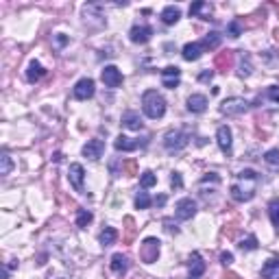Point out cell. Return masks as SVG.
<instances>
[{
    "label": "cell",
    "instance_id": "31",
    "mask_svg": "<svg viewBox=\"0 0 279 279\" xmlns=\"http://www.w3.org/2000/svg\"><path fill=\"white\" fill-rule=\"evenodd\" d=\"M227 35L229 37H240L242 35V22L240 20H231L227 24Z\"/></svg>",
    "mask_w": 279,
    "mask_h": 279
},
{
    "label": "cell",
    "instance_id": "23",
    "mask_svg": "<svg viewBox=\"0 0 279 279\" xmlns=\"http://www.w3.org/2000/svg\"><path fill=\"white\" fill-rule=\"evenodd\" d=\"M238 75H240L242 79L253 75V61H251V55H247V52L240 55V61H238Z\"/></svg>",
    "mask_w": 279,
    "mask_h": 279
},
{
    "label": "cell",
    "instance_id": "29",
    "mask_svg": "<svg viewBox=\"0 0 279 279\" xmlns=\"http://www.w3.org/2000/svg\"><path fill=\"white\" fill-rule=\"evenodd\" d=\"M92 218H94V216H92V212L90 210H79V214H77V227H88V225L92 223Z\"/></svg>",
    "mask_w": 279,
    "mask_h": 279
},
{
    "label": "cell",
    "instance_id": "6",
    "mask_svg": "<svg viewBox=\"0 0 279 279\" xmlns=\"http://www.w3.org/2000/svg\"><path fill=\"white\" fill-rule=\"evenodd\" d=\"M83 18H85V24H90V26H96V29L105 26V16L101 11V5H96V3L83 7Z\"/></svg>",
    "mask_w": 279,
    "mask_h": 279
},
{
    "label": "cell",
    "instance_id": "39",
    "mask_svg": "<svg viewBox=\"0 0 279 279\" xmlns=\"http://www.w3.org/2000/svg\"><path fill=\"white\" fill-rule=\"evenodd\" d=\"M221 262L225 264V266H229V264L234 262V255H231V253H223V255H221Z\"/></svg>",
    "mask_w": 279,
    "mask_h": 279
},
{
    "label": "cell",
    "instance_id": "13",
    "mask_svg": "<svg viewBox=\"0 0 279 279\" xmlns=\"http://www.w3.org/2000/svg\"><path fill=\"white\" fill-rule=\"evenodd\" d=\"M103 151H105V142L103 140H90L88 144L83 146V155L92 159V162H96V159L103 157Z\"/></svg>",
    "mask_w": 279,
    "mask_h": 279
},
{
    "label": "cell",
    "instance_id": "17",
    "mask_svg": "<svg viewBox=\"0 0 279 279\" xmlns=\"http://www.w3.org/2000/svg\"><path fill=\"white\" fill-rule=\"evenodd\" d=\"M205 109H207V96L192 94L188 98V111H192V114H203Z\"/></svg>",
    "mask_w": 279,
    "mask_h": 279
},
{
    "label": "cell",
    "instance_id": "3",
    "mask_svg": "<svg viewBox=\"0 0 279 279\" xmlns=\"http://www.w3.org/2000/svg\"><path fill=\"white\" fill-rule=\"evenodd\" d=\"M249 107H251V103L247 101V98L231 96V98H227V101L221 103V114H225V116H240Z\"/></svg>",
    "mask_w": 279,
    "mask_h": 279
},
{
    "label": "cell",
    "instance_id": "40",
    "mask_svg": "<svg viewBox=\"0 0 279 279\" xmlns=\"http://www.w3.org/2000/svg\"><path fill=\"white\" fill-rule=\"evenodd\" d=\"M268 96L273 98L275 103H279V88H268Z\"/></svg>",
    "mask_w": 279,
    "mask_h": 279
},
{
    "label": "cell",
    "instance_id": "19",
    "mask_svg": "<svg viewBox=\"0 0 279 279\" xmlns=\"http://www.w3.org/2000/svg\"><path fill=\"white\" fill-rule=\"evenodd\" d=\"M181 55H183L185 61H196V59L203 55V44H198V42L185 44L183 50H181Z\"/></svg>",
    "mask_w": 279,
    "mask_h": 279
},
{
    "label": "cell",
    "instance_id": "28",
    "mask_svg": "<svg viewBox=\"0 0 279 279\" xmlns=\"http://www.w3.org/2000/svg\"><path fill=\"white\" fill-rule=\"evenodd\" d=\"M11 168H13V162H11V155L7 151H3V155H0V175L3 177H7L11 172Z\"/></svg>",
    "mask_w": 279,
    "mask_h": 279
},
{
    "label": "cell",
    "instance_id": "33",
    "mask_svg": "<svg viewBox=\"0 0 279 279\" xmlns=\"http://www.w3.org/2000/svg\"><path fill=\"white\" fill-rule=\"evenodd\" d=\"M268 214H270V221H273V225L279 229V198L270 201V205H268Z\"/></svg>",
    "mask_w": 279,
    "mask_h": 279
},
{
    "label": "cell",
    "instance_id": "5",
    "mask_svg": "<svg viewBox=\"0 0 279 279\" xmlns=\"http://www.w3.org/2000/svg\"><path fill=\"white\" fill-rule=\"evenodd\" d=\"M140 257H142L144 264L157 262V257H159V240L157 238H146L142 242V247H140Z\"/></svg>",
    "mask_w": 279,
    "mask_h": 279
},
{
    "label": "cell",
    "instance_id": "36",
    "mask_svg": "<svg viewBox=\"0 0 279 279\" xmlns=\"http://www.w3.org/2000/svg\"><path fill=\"white\" fill-rule=\"evenodd\" d=\"M170 183H172V188H181L183 181H181V175L179 172H172V177H170Z\"/></svg>",
    "mask_w": 279,
    "mask_h": 279
},
{
    "label": "cell",
    "instance_id": "21",
    "mask_svg": "<svg viewBox=\"0 0 279 279\" xmlns=\"http://www.w3.org/2000/svg\"><path fill=\"white\" fill-rule=\"evenodd\" d=\"M179 18H181V9L179 7H175V5H168L166 9L162 11V22L164 24H177L179 22Z\"/></svg>",
    "mask_w": 279,
    "mask_h": 279
},
{
    "label": "cell",
    "instance_id": "27",
    "mask_svg": "<svg viewBox=\"0 0 279 279\" xmlns=\"http://www.w3.org/2000/svg\"><path fill=\"white\" fill-rule=\"evenodd\" d=\"M116 238H118V231L114 227H105L101 231V236H98V240H101L103 247H111V244L116 242Z\"/></svg>",
    "mask_w": 279,
    "mask_h": 279
},
{
    "label": "cell",
    "instance_id": "9",
    "mask_svg": "<svg viewBox=\"0 0 279 279\" xmlns=\"http://www.w3.org/2000/svg\"><path fill=\"white\" fill-rule=\"evenodd\" d=\"M101 79L107 88H120L122 85V72L116 65H105V70L101 72Z\"/></svg>",
    "mask_w": 279,
    "mask_h": 279
},
{
    "label": "cell",
    "instance_id": "16",
    "mask_svg": "<svg viewBox=\"0 0 279 279\" xmlns=\"http://www.w3.org/2000/svg\"><path fill=\"white\" fill-rule=\"evenodd\" d=\"M216 142H218V146H221L223 153H229L231 151V129L227 127V124L218 127V131H216Z\"/></svg>",
    "mask_w": 279,
    "mask_h": 279
},
{
    "label": "cell",
    "instance_id": "22",
    "mask_svg": "<svg viewBox=\"0 0 279 279\" xmlns=\"http://www.w3.org/2000/svg\"><path fill=\"white\" fill-rule=\"evenodd\" d=\"M262 277L266 279H279V257H270L262 266Z\"/></svg>",
    "mask_w": 279,
    "mask_h": 279
},
{
    "label": "cell",
    "instance_id": "37",
    "mask_svg": "<svg viewBox=\"0 0 279 279\" xmlns=\"http://www.w3.org/2000/svg\"><path fill=\"white\" fill-rule=\"evenodd\" d=\"M212 77H214V70H203L201 75H198V81H212Z\"/></svg>",
    "mask_w": 279,
    "mask_h": 279
},
{
    "label": "cell",
    "instance_id": "8",
    "mask_svg": "<svg viewBox=\"0 0 279 279\" xmlns=\"http://www.w3.org/2000/svg\"><path fill=\"white\" fill-rule=\"evenodd\" d=\"M194 214H196V203L192 201V198H181V201L177 203L175 216L179 221H190V218H194Z\"/></svg>",
    "mask_w": 279,
    "mask_h": 279
},
{
    "label": "cell",
    "instance_id": "11",
    "mask_svg": "<svg viewBox=\"0 0 279 279\" xmlns=\"http://www.w3.org/2000/svg\"><path fill=\"white\" fill-rule=\"evenodd\" d=\"M179 81H181V70L177 68V65H168V68H164L162 70V83H164V88H168V90H175Z\"/></svg>",
    "mask_w": 279,
    "mask_h": 279
},
{
    "label": "cell",
    "instance_id": "41",
    "mask_svg": "<svg viewBox=\"0 0 279 279\" xmlns=\"http://www.w3.org/2000/svg\"><path fill=\"white\" fill-rule=\"evenodd\" d=\"M155 203H157V205H164V203H166V196H164V194H162V196H157V198H155Z\"/></svg>",
    "mask_w": 279,
    "mask_h": 279
},
{
    "label": "cell",
    "instance_id": "7",
    "mask_svg": "<svg viewBox=\"0 0 279 279\" xmlns=\"http://www.w3.org/2000/svg\"><path fill=\"white\" fill-rule=\"evenodd\" d=\"M94 81L92 79H81V81H77L75 90H72V94H75L77 101H88V98L94 96Z\"/></svg>",
    "mask_w": 279,
    "mask_h": 279
},
{
    "label": "cell",
    "instance_id": "10",
    "mask_svg": "<svg viewBox=\"0 0 279 279\" xmlns=\"http://www.w3.org/2000/svg\"><path fill=\"white\" fill-rule=\"evenodd\" d=\"M68 179H70V185H72V188L83 194V192H85V188H83L85 170H83V166H81V164H72V166H70V170H68Z\"/></svg>",
    "mask_w": 279,
    "mask_h": 279
},
{
    "label": "cell",
    "instance_id": "34",
    "mask_svg": "<svg viewBox=\"0 0 279 279\" xmlns=\"http://www.w3.org/2000/svg\"><path fill=\"white\" fill-rule=\"evenodd\" d=\"M240 249L242 251H255L257 249V238L255 236H247L244 240L240 242Z\"/></svg>",
    "mask_w": 279,
    "mask_h": 279
},
{
    "label": "cell",
    "instance_id": "20",
    "mask_svg": "<svg viewBox=\"0 0 279 279\" xmlns=\"http://www.w3.org/2000/svg\"><path fill=\"white\" fill-rule=\"evenodd\" d=\"M122 124L127 129H131V131H140V129H142V118H140L137 111H124Z\"/></svg>",
    "mask_w": 279,
    "mask_h": 279
},
{
    "label": "cell",
    "instance_id": "2",
    "mask_svg": "<svg viewBox=\"0 0 279 279\" xmlns=\"http://www.w3.org/2000/svg\"><path fill=\"white\" fill-rule=\"evenodd\" d=\"M142 109H144L146 118H151V120H159V118L166 114L164 96L159 94L157 90H146L142 94Z\"/></svg>",
    "mask_w": 279,
    "mask_h": 279
},
{
    "label": "cell",
    "instance_id": "4",
    "mask_svg": "<svg viewBox=\"0 0 279 279\" xmlns=\"http://www.w3.org/2000/svg\"><path fill=\"white\" fill-rule=\"evenodd\" d=\"M188 142H190V135L185 133V131H181V129H172V131H168V133L164 135V146L168 151H172V153L185 149Z\"/></svg>",
    "mask_w": 279,
    "mask_h": 279
},
{
    "label": "cell",
    "instance_id": "35",
    "mask_svg": "<svg viewBox=\"0 0 279 279\" xmlns=\"http://www.w3.org/2000/svg\"><path fill=\"white\" fill-rule=\"evenodd\" d=\"M264 162L270 164V166H279V149L266 151V155H264Z\"/></svg>",
    "mask_w": 279,
    "mask_h": 279
},
{
    "label": "cell",
    "instance_id": "15",
    "mask_svg": "<svg viewBox=\"0 0 279 279\" xmlns=\"http://www.w3.org/2000/svg\"><path fill=\"white\" fill-rule=\"evenodd\" d=\"M214 13V7L210 3H203V0H198V3H192L190 5V16H196L201 20H210V16Z\"/></svg>",
    "mask_w": 279,
    "mask_h": 279
},
{
    "label": "cell",
    "instance_id": "1",
    "mask_svg": "<svg viewBox=\"0 0 279 279\" xmlns=\"http://www.w3.org/2000/svg\"><path fill=\"white\" fill-rule=\"evenodd\" d=\"M257 172L255 170H242V172H238V177H236V181L231 183V196H234V201H251V198L255 196V190H257Z\"/></svg>",
    "mask_w": 279,
    "mask_h": 279
},
{
    "label": "cell",
    "instance_id": "12",
    "mask_svg": "<svg viewBox=\"0 0 279 279\" xmlns=\"http://www.w3.org/2000/svg\"><path fill=\"white\" fill-rule=\"evenodd\" d=\"M151 35H153V29L146 24H135L133 29L129 31V37L133 44H146L151 39Z\"/></svg>",
    "mask_w": 279,
    "mask_h": 279
},
{
    "label": "cell",
    "instance_id": "32",
    "mask_svg": "<svg viewBox=\"0 0 279 279\" xmlns=\"http://www.w3.org/2000/svg\"><path fill=\"white\" fill-rule=\"evenodd\" d=\"M157 183V177L153 175L151 170H146V172H142V177H140V185L142 188H153V185Z\"/></svg>",
    "mask_w": 279,
    "mask_h": 279
},
{
    "label": "cell",
    "instance_id": "42",
    "mask_svg": "<svg viewBox=\"0 0 279 279\" xmlns=\"http://www.w3.org/2000/svg\"><path fill=\"white\" fill-rule=\"evenodd\" d=\"M65 42H68V39H65V37H61V35H59V37H57V44H59V46H63Z\"/></svg>",
    "mask_w": 279,
    "mask_h": 279
},
{
    "label": "cell",
    "instance_id": "38",
    "mask_svg": "<svg viewBox=\"0 0 279 279\" xmlns=\"http://www.w3.org/2000/svg\"><path fill=\"white\" fill-rule=\"evenodd\" d=\"M229 61H231V55H229V52H225V55L218 57V65H225V63L229 65Z\"/></svg>",
    "mask_w": 279,
    "mask_h": 279
},
{
    "label": "cell",
    "instance_id": "26",
    "mask_svg": "<svg viewBox=\"0 0 279 279\" xmlns=\"http://www.w3.org/2000/svg\"><path fill=\"white\" fill-rule=\"evenodd\" d=\"M221 42H223V35L221 33H216V31H212V33H207L205 35V39H203V48H210V50H214V48H218L221 46Z\"/></svg>",
    "mask_w": 279,
    "mask_h": 279
},
{
    "label": "cell",
    "instance_id": "24",
    "mask_svg": "<svg viewBox=\"0 0 279 279\" xmlns=\"http://www.w3.org/2000/svg\"><path fill=\"white\" fill-rule=\"evenodd\" d=\"M46 75V70H44V65L39 63V61H31L29 63V70H26V79H29L31 83H35V81H39Z\"/></svg>",
    "mask_w": 279,
    "mask_h": 279
},
{
    "label": "cell",
    "instance_id": "30",
    "mask_svg": "<svg viewBox=\"0 0 279 279\" xmlns=\"http://www.w3.org/2000/svg\"><path fill=\"white\" fill-rule=\"evenodd\" d=\"M151 196H149V192H137V196H135V207L137 210H149L151 207Z\"/></svg>",
    "mask_w": 279,
    "mask_h": 279
},
{
    "label": "cell",
    "instance_id": "14",
    "mask_svg": "<svg viewBox=\"0 0 279 279\" xmlns=\"http://www.w3.org/2000/svg\"><path fill=\"white\" fill-rule=\"evenodd\" d=\"M188 268H190V279H201V275L205 273V262L198 253H192L188 260Z\"/></svg>",
    "mask_w": 279,
    "mask_h": 279
},
{
    "label": "cell",
    "instance_id": "18",
    "mask_svg": "<svg viewBox=\"0 0 279 279\" xmlns=\"http://www.w3.org/2000/svg\"><path fill=\"white\" fill-rule=\"evenodd\" d=\"M109 266H111V270H114V275L122 277L129 270V260L122 253H116V255H111V264H109Z\"/></svg>",
    "mask_w": 279,
    "mask_h": 279
},
{
    "label": "cell",
    "instance_id": "25",
    "mask_svg": "<svg viewBox=\"0 0 279 279\" xmlns=\"http://www.w3.org/2000/svg\"><path fill=\"white\" fill-rule=\"evenodd\" d=\"M116 151H135L137 149V146H140V142H133V140H131V137H127V135H118L116 137Z\"/></svg>",
    "mask_w": 279,
    "mask_h": 279
}]
</instances>
